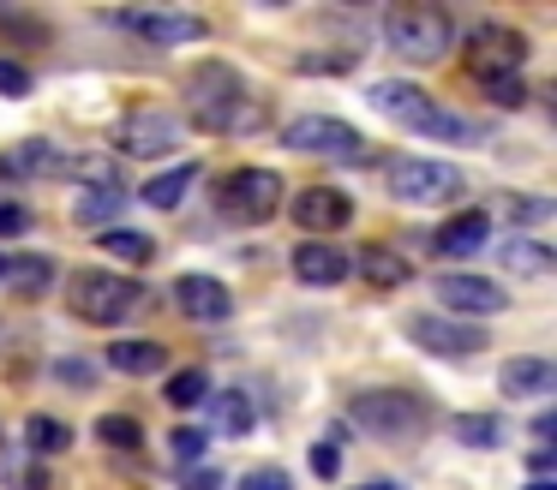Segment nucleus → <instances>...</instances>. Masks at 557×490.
I'll return each instance as SVG.
<instances>
[{
  "label": "nucleus",
  "mask_w": 557,
  "mask_h": 490,
  "mask_svg": "<svg viewBox=\"0 0 557 490\" xmlns=\"http://www.w3.org/2000/svg\"><path fill=\"white\" fill-rule=\"evenodd\" d=\"M181 102H186V120H193L198 131H222V138H228V131H252L258 120H264L258 96L246 90V78L228 60H198L181 84Z\"/></svg>",
  "instance_id": "f257e3e1"
},
{
  "label": "nucleus",
  "mask_w": 557,
  "mask_h": 490,
  "mask_svg": "<svg viewBox=\"0 0 557 490\" xmlns=\"http://www.w3.org/2000/svg\"><path fill=\"white\" fill-rule=\"evenodd\" d=\"M366 102H372L389 126L413 131V138H437V143H480L485 138L468 114L444 108L432 90H420V84H408V78H377L372 90H366Z\"/></svg>",
  "instance_id": "f03ea898"
},
{
  "label": "nucleus",
  "mask_w": 557,
  "mask_h": 490,
  "mask_svg": "<svg viewBox=\"0 0 557 490\" xmlns=\"http://www.w3.org/2000/svg\"><path fill=\"white\" fill-rule=\"evenodd\" d=\"M384 42L401 60H444L456 48V18L437 7H389L384 12Z\"/></svg>",
  "instance_id": "7ed1b4c3"
},
{
  "label": "nucleus",
  "mask_w": 557,
  "mask_h": 490,
  "mask_svg": "<svg viewBox=\"0 0 557 490\" xmlns=\"http://www.w3.org/2000/svg\"><path fill=\"white\" fill-rule=\"evenodd\" d=\"M348 425L366 430V437L396 442L425 425V401L408 389H360V394H348Z\"/></svg>",
  "instance_id": "20e7f679"
},
{
  "label": "nucleus",
  "mask_w": 557,
  "mask_h": 490,
  "mask_svg": "<svg viewBox=\"0 0 557 490\" xmlns=\"http://www.w3.org/2000/svg\"><path fill=\"white\" fill-rule=\"evenodd\" d=\"M384 186L401 203H449L461 198V167L456 162H432V155H389L384 162Z\"/></svg>",
  "instance_id": "39448f33"
},
{
  "label": "nucleus",
  "mask_w": 557,
  "mask_h": 490,
  "mask_svg": "<svg viewBox=\"0 0 557 490\" xmlns=\"http://www.w3.org/2000/svg\"><path fill=\"white\" fill-rule=\"evenodd\" d=\"M133 305H138V281H126L121 269H78L73 275V317L97 323V329H114V323H126Z\"/></svg>",
  "instance_id": "423d86ee"
},
{
  "label": "nucleus",
  "mask_w": 557,
  "mask_h": 490,
  "mask_svg": "<svg viewBox=\"0 0 557 490\" xmlns=\"http://www.w3.org/2000/svg\"><path fill=\"white\" fill-rule=\"evenodd\" d=\"M282 143H288V150H300V155L342 162V167L366 162V138L348 126V120H336V114H300V120H288V126H282Z\"/></svg>",
  "instance_id": "0eeeda50"
},
{
  "label": "nucleus",
  "mask_w": 557,
  "mask_h": 490,
  "mask_svg": "<svg viewBox=\"0 0 557 490\" xmlns=\"http://www.w3.org/2000/svg\"><path fill=\"white\" fill-rule=\"evenodd\" d=\"M276 203H282V179L270 174V167H234V174L222 179V191H216V210L228 215V222H240V227L270 222Z\"/></svg>",
  "instance_id": "6e6552de"
},
{
  "label": "nucleus",
  "mask_w": 557,
  "mask_h": 490,
  "mask_svg": "<svg viewBox=\"0 0 557 490\" xmlns=\"http://www.w3.org/2000/svg\"><path fill=\"white\" fill-rule=\"evenodd\" d=\"M181 138H186V120L169 114V108H133V114H121V126H114V150L138 155V162L174 155V143H181Z\"/></svg>",
  "instance_id": "1a4fd4ad"
},
{
  "label": "nucleus",
  "mask_w": 557,
  "mask_h": 490,
  "mask_svg": "<svg viewBox=\"0 0 557 490\" xmlns=\"http://www.w3.org/2000/svg\"><path fill=\"white\" fill-rule=\"evenodd\" d=\"M408 341L420 347V353H437V359H473V353H485V335L473 329V323L437 317V311L408 317Z\"/></svg>",
  "instance_id": "9d476101"
},
{
  "label": "nucleus",
  "mask_w": 557,
  "mask_h": 490,
  "mask_svg": "<svg viewBox=\"0 0 557 490\" xmlns=\"http://www.w3.org/2000/svg\"><path fill=\"white\" fill-rule=\"evenodd\" d=\"M114 24H121L126 36H145V42H157V48L205 42V30H210V24L198 18V12H150V7H126V12H114Z\"/></svg>",
  "instance_id": "9b49d317"
},
{
  "label": "nucleus",
  "mask_w": 557,
  "mask_h": 490,
  "mask_svg": "<svg viewBox=\"0 0 557 490\" xmlns=\"http://www.w3.org/2000/svg\"><path fill=\"white\" fill-rule=\"evenodd\" d=\"M521 60H528V36L521 30H509V24H473L468 30V66L480 72V78L516 72Z\"/></svg>",
  "instance_id": "f8f14e48"
},
{
  "label": "nucleus",
  "mask_w": 557,
  "mask_h": 490,
  "mask_svg": "<svg viewBox=\"0 0 557 490\" xmlns=\"http://www.w3.org/2000/svg\"><path fill=\"white\" fill-rule=\"evenodd\" d=\"M437 299H444V311H456L461 323L497 317V311L509 305V293L497 281H485V275H444V281H437Z\"/></svg>",
  "instance_id": "ddd939ff"
},
{
  "label": "nucleus",
  "mask_w": 557,
  "mask_h": 490,
  "mask_svg": "<svg viewBox=\"0 0 557 490\" xmlns=\"http://www.w3.org/2000/svg\"><path fill=\"white\" fill-rule=\"evenodd\" d=\"M174 305H181V317H193V323H222L234 311V293L216 281V275H181V281H174Z\"/></svg>",
  "instance_id": "4468645a"
},
{
  "label": "nucleus",
  "mask_w": 557,
  "mask_h": 490,
  "mask_svg": "<svg viewBox=\"0 0 557 490\" xmlns=\"http://www.w3.org/2000/svg\"><path fill=\"white\" fill-rule=\"evenodd\" d=\"M348 215H354V203H348V191H336V186H312V191H300L294 198V222L306 227V234H336V227H348Z\"/></svg>",
  "instance_id": "2eb2a0df"
},
{
  "label": "nucleus",
  "mask_w": 557,
  "mask_h": 490,
  "mask_svg": "<svg viewBox=\"0 0 557 490\" xmlns=\"http://www.w3.org/2000/svg\"><path fill=\"white\" fill-rule=\"evenodd\" d=\"M485 239H492V215H485V210H461V215H449V222L437 227L432 251L456 263V257H473V251H485Z\"/></svg>",
  "instance_id": "dca6fc26"
},
{
  "label": "nucleus",
  "mask_w": 557,
  "mask_h": 490,
  "mask_svg": "<svg viewBox=\"0 0 557 490\" xmlns=\"http://www.w3.org/2000/svg\"><path fill=\"white\" fill-rule=\"evenodd\" d=\"M348 269H354V257H348V251H336L330 239H306V246L294 251V275H300L306 287H342V281H348Z\"/></svg>",
  "instance_id": "f3484780"
},
{
  "label": "nucleus",
  "mask_w": 557,
  "mask_h": 490,
  "mask_svg": "<svg viewBox=\"0 0 557 490\" xmlns=\"http://www.w3.org/2000/svg\"><path fill=\"white\" fill-rule=\"evenodd\" d=\"M0 174L13 179H49V174H66V155L54 150L49 138H25L13 150H0Z\"/></svg>",
  "instance_id": "a211bd4d"
},
{
  "label": "nucleus",
  "mask_w": 557,
  "mask_h": 490,
  "mask_svg": "<svg viewBox=\"0 0 557 490\" xmlns=\"http://www.w3.org/2000/svg\"><path fill=\"white\" fill-rule=\"evenodd\" d=\"M557 370L552 359H509L504 370H497V389L509 394V401H540V394H552Z\"/></svg>",
  "instance_id": "6ab92c4d"
},
{
  "label": "nucleus",
  "mask_w": 557,
  "mask_h": 490,
  "mask_svg": "<svg viewBox=\"0 0 557 490\" xmlns=\"http://www.w3.org/2000/svg\"><path fill=\"white\" fill-rule=\"evenodd\" d=\"M354 269L366 275V287H408L413 281V263L401 257V251H389V246H366Z\"/></svg>",
  "instance_id": "aec40b11"
},
{
  "label": "nucleus",
  "mask_w": 557,
  "mask_h": 490,
  "mask_svg": "<svg viewBox=\"0 0 557 490\" xmlns=\"http://www.w3.org/2000/svg\"><path fill=\"white\" fill-rule=\"evenodd\" d=\"M0 287L30 293V299L49 293V287H54V257H42V251H37V257H7V281H0Z\"/></svg>",
  "instance_id": "412c9836"
},
{
  "label": "nucleus",
  "mask_w": 557,
  "mask_h": 490,
  "mask_svg": "<svg viewBox=\"0 0 557 490\" xmlns=\"http://www.w3.org/2000/svg\"><path fill=\"white\" fill-rule=\"evenodd\" d=\"M210 406H216V430H222V437H252V425H258L252 394L222 389V394H210Z\"/></svg>",
  "instance_id": "4be33fe9"
},
{
  "label": "nucleus",
  "mask_w": 557,
  "mask_h": 490,
  "mask_svg": "<svg viewBox=\"0 0 557 490\" xmlns=\"http://www.w3.org/2000/svg\"><path fill=\"white\" fill-rule=\"evenodd\" d=\"M109 365L126 370V377H150V370L169 365V353H162L157 341H114V347H109Z\"/></svg>",
  "instance_id": "5701e85b"
},
{
  "label": "nucleus",
  "mask_w": 557,
  "mask_h": 490,
  "mask_svg": "<svg viewBox=\"0 0 557 490\" xmlns=\"http://www.w3.org/2000/svg\"><path fill=\"white\" fill-rule=\"evenodd\" d=\"M126 210V186H78L73 215L78 222H114Z\"/></svg>",
  "instance_id": "b1692460"
},
{
  "label": "nucleus",
  "mask_w": 557,
  "mask_h": 490,
  "mask_svg": "<svg viewBox=\"0 0 557 490\" xmlns=\"http://www.w3.org/2000/svg\"><path fill=\"white\" fill-rule=\"evenodd\" d=\"M186 186H198V162H181L174 174H157L145 191H138V198H145L150 210H174V203L186 198Z\"/></svg>",
  "instance_id": "393cba45"
},
{
  "label": "nucleus",
  "mask_w": 557,
  "mask_h": 490,
  "mask_svg": "<svg viewBox=\"0 0 557 490\" xmlns=\"http://www.w3.org/2000/svg\"><path fill=\"white\" fill-rule=\"evenodd\" d=\"M102 251H109V257H121V263H150L157 257V239L150 234H138V227H102Z\"/></svg>",
  "instance_id": "a878e982"
},
{
  "label": "nucleus",
  "mask_w": 557,
  "mask_h": 490,
  "mask_svg": "<svg viewBox=\"0 0 557 490\" xmlns=\"http://www.w3.org/2000/svg\"><path fill=\"white\" fill-rule=\"evenodd\" d=\"M497 263H504V275H545L552 269V251H545L540 239H509V246L497 251Z\"/></svg>",
  "instance_id": "bb28decb"
},
{
  "label": "nucleus",
  "mask_w": 557,
  "mask_h": 490,
  "mask_svg": "<svg viewBox=\"0 0 557 490\" xmlns=\"http://www.w3.org/2000/svg\"><path fill=\"white\" fill-rule=\"evenodd\" d=\"M25 449H42V454L73 449V425H61V418H49V413H30L25 418Z\"/></svg>",
  "instance_id": "cd10ccee"
},
{
  "label": "nucleus",
  "mask_w": 557,
  "mask_h": 490,
  "mask_svg": "<svg viewBox=\"0 0 557 490\" xmlns=\"http://www.w3.org/2000/svg\"><path fill=\"white\" fill-rule=\"evenodd\" d=\"M456 442H468V449H504V425H497L492 413H461Z\"/></svg>",
  "instance_id": "c85d7f7f"
},
{
  "label": "nucleus",
  "mask_w": 557,
  "mask_h": 490,
  "mask_svg": "<svg viewBox=\"0 0 557 490\" xmlns=\"http://www.w3.org/2000/svg\"><path fill=\"white\" fill-rule=\"evenodd\" d=\"M162 394H169V406H198V401H210V377L198 365H186V370H174V377H169V389H162Z\"/></svg>",
  "instance_id": "c756f323"
},
{
  "label": "nucleus",
  "mask_w": 557,
  "mask_h": 490,
  "mask_svg": "<svg viewBox=\"0 0 557 490\" xmlns=\"http://www.w3.org/2000/svg\"><path fill=\"white\" fill-rule=\"evenodd\" d=\"M66 174H73L78 186H121V167H114L109 155H85V162H66Z\"/></svg>",
  "instance_id": "7c9ffc66"
},
{
  "label": "nucleus",
  "mask_w": 557,
  "mask_h": 490,
  "mask_svg": "<svg viewBox=\"0 0 557 490\" xmlns=\"http://www.w3.org/2000/svg\"><path fill=\"white\" fill-rule=\"evenodd\" d=\"M97 437L109 442V449H138V437H145V430H138L133 413H109V418L97 425Z\"/></svg>",
  "instance_id": "2f4dec72"
},
{
  "label": "nucleus",
  "mask_w": 557,
  "mask_h": 490,
  "mask_svg": "<svg viewBox=\"0 0 557 490\" xmlns=\"http://www.w3.org/2000/svg\"><path fill=\"white\" fill-rule=\"evenodd\" d=\"M485 84V96H492L497 108H521L528 102V84L516 78V72H492V78H480Z\"/></svg>",
  "instance_id": "473e14b6"
},
{
  "label": "nucleus",
  "mask_w": 557,
  "mask_h": 490,
  "mask_svg": "<svg viewBox=\"0 0 557 490\" xmlns=\"http://www.w3.org/2000/svg\"><path fill=\"white\" fill-rule=\"evenodd\" d=\"M205 449H210V430H198V425L169 430V454H174V461H198Z\"/></svg>",
  "instance_id": "72a5a7b5"
},
{
  "label": "nucleus",
  "mask_w": 557,
  "mask_h": 490,
  "mask_svg": "<svg viewBox=\"0 0 557 490\" xmlns=\"http://www.w3.org/2000/svg\"><path fill=\"white\" fill-rule=\"evenodd\" d=\"M240 490H294V478L282 473V466H258V473L240 478Z\"/></svg>",
  "instance_id": "f704fd0d"
},
{
  "label": "nucleus",
  "mask_w": 557,
  "mask_h": 490,
  "mask_svg": "<svg viewBox=\"0 0 557 490\" xmlns=\"http://www.w3.org/2000/svg\"><path fill=\"white\" fill-rule=\"evenodd\" d=\"M0 96H30V72L0 54Z\"/></svg>",
  "instance_id": "c9c22d12"
},
{
  "label": "nucleus",
  "mask_w": 557,
  "mask_h": 490,
  "mask_svg": "<svg viewBox=\"0 0 557 490\" xmlns=\"http://www.w3.org/2000/svg\"><path fill=\"white\" fill-rule=\"evenodd\" d=\"M54 478L42 466H7V490H49Z\"/></svg>",
  "instance_id": "e433bc0d"
},
{
  "label": "nucleus",
  "mask_w": 557,
  "mask_h": 490,
  "mask_svg": "<svg viewBox=\"0 0 557 490\" xmlns=\"http://www.w3.org/2000/svg\"><path fill=\"white\" fill-rule=\"evenodd\" d=\"M509 215H516V222H545V215H552V198H509Z\"/></svg>",
  "instance_id": "4c0bfd02"
},
{
  "label": "nucleus",
  "mask_w": 557,
  "mask_h": 490,
  "mask_svg": "<svg viewBox=\"0 0 557 490\" xmlns=\"http://www.w3.org/2000/svg\"><path fill=\"white\" fill-rule=\"evenodd\" d=\"M54 370H61V382H66V389H90V377H97V370H90L85 359H61Z\"/></svg>",
  "instance_id": "58836bf2"
},
{
  "label": "nucleus",
  "mask_w": 557,
  "mask_h": 490,
  "mask_svg": "<svg viewBox=\"0 0 557 490\" xmlns=\"http://www.w3.org/2000/svg\"><path fill=\"white\" fill-rule=\"evenodd\" d=\"M336 466H342L336 442H312V473H318V478H336Z\"/></svg>",
  "instance_id": "ea45409f"
},
{
  "label": "nucleus",
  "mask_w": 557,
  "mask_h": 490,
  "mask_svg": "<svg viewBox=\"0 0 557 490\" xmlns=\"http://www.w3.org/2000/svg\"><path fill=\"white\" fill-rule=\"evenodd\" d=\"M25 222H30V215L18 210V203H0V239H7V234H18Z\"/></svg>",
  "instance_id": "a19ab883"
},
{
  "label": "nucleus",
  "mask_w": 557,
  "mask_h": 490,
  "mask_svg": "<svg viewBox=\"0 0 557 490\" xmlns=\"http://www.w3.org/2000/svg\"><path fill=\"white\" fill-rule=\"evenodd\" d=\"M528 466H533V473H552V466H557V454H552V449H533V461H528Z\"/></svg>",
  "instance_id": "79ce46f5"
},
{
  "label": "nucleus",
  "mask_w": 557,
  "mask_h": 490,
  "mask_svg": "<svg viewBox=\"0 0 557 490\" xmlns=\"http://www.w3.org/2000/svg\"><path fill=\"white\" fill-rule=\"evenodd\" d=\"M186 490H216V473H193V478H186Z\"/></svg>",
  "instance_id": "37998d69"
},
{
  "label": "nucleus",
  "mask_w": 557,
  "mask_h": 490,
  "mask_svg": "<svg viewBox=\"0 0 557 490\" xmlns=\"http://www.w3.org/2000/svg\"><path fill=\"white\" fill-rule=\"evenodd\" d=\"M354 490H396V485H354Z\"/></svg>",
  "instance_id": "c03bdc74"
},
{
  "label": "nucleus",
  "mask_w": 557,
  "mask_h": 490,
  "mask_svg": "<svg viewBox=\"0 0 557 490\" xmlns=\"http://www.w3.org/2000/svg\"><path fill=\"white\" fill-rule=\"evenodd\" d=\"M528 490H552V485H545V478H540V485H528Z\"/></svg>",
  "instance_id": "a18cd8bd"
},
{
  "label": "nucleus",
  "mask_w": 557,
  "mask_h": 490,
  "mask_svg": "<svg viewBox=\"0 0 557 490\" xmlns=\"http://www.w3.org/2000/svg\"><path fill=\"white\" fill-rule=\"evenodd\" d=\"M0 281H7V257H0Z\"/></svg>",
  "instance_id": "49530a36"
}]
</instances>
